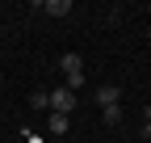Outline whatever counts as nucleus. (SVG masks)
Returning <instances> with one entry per match:
<instances>
[{
  "mask_svg": "<svg viewBox=\"0 0 151 143\" xmlns=\"http://www.w3.org/2000/svg\"><path fill=\"white\" fill-rule=\"evenodd\" d=\"M50 110H55V114H71V110H76V93H71L67 84H59V88L50 93Z\"/></svg>",
  "mask_w": 151,
  "mask_h": 143,
  "instance_id": "1",
  "label": "nucleus"
},
{
  "mask_svg": "<svg viewBox=\"0 0 151 143\" xmlns=\"http://www.w3.org/2000/svg\"><path fill=\"white\" fill-rule=\"evenodd\" d=\"M97 105H101V110L122 105V88H118V84H101V88H97Z\"/></svg>",
  "mask_w": 151,
  "mask_h": 143,
  "instance_id": "2",
  "label": "nucleus"
},
{
  "mask_svg": "<svg viewBox=\"0 0 151 143\" xmlns=\"http://www.w3.org/2000/svg\"><path fill=\"white\" fill-rule=\"evenodd\" d=\"M59 67H63V76H67V80H76V76H84V59L76 55V51H67V55L59 59Z\"/></svg>",
  "mask_w": 151,
  "mask_h": 143,
  "instance_id": "3",
  "label": "nucleus"
},
{
  "mask_svg": "<svg viewBox=\"0 0 151 143\" xmlns=\"http://www.w3.org/2000/svg\"><path fill=\"white\" fill-rule=\"evenodd\" d=\"M38 13H46V17H67V13H71V0H46V4H38Z\"/></svg>",
  "mask_w": 151,
  "mask_h": 143,
  "instance_id": "4",
  "label": "nucleus"
},
{
  "mask_svg": "<svg viewBox=\"0 0 151 143\" xmlns=\"http://www.w3.org/2000/svg\"><path fill=\"white\" fill-rule=\"evenodd\" d=\"M46 126H50V135H67L71 118H67V114H50V118H46Z\"/></svg>",
  "mask_w": 151,
  "mask_h": 143,
  "instance_id": "5",
  "label": "nucleus"
},
{
  "mask_svg": "<svg viewBox=\"0 0 151 143\" xmlns=\"http://www.w3.org/2000/svg\"><path fill=\"white\" fill-rule=\"evenodd\" d=\"M29 105H34V110H50V93H46V88L29 93Z\"/></svg>",
  "mask_w": 151,
  "mask_h": 143,
  "instance_id": "6",
  "label": "nucleus"
},
{
  "mask_svg": "<svg viewBox=\"0 0 151 143\" xmlns=\"http://www.w3.org/2000/svg\"><path fill=\"white\" fill-rule=\"evenodd\" d=\"M101 118H105V126H118V122H122V105H109Z\"/></svg>",
  "mask_w": 151,
  "mask_h": 143,
  "instance_id": "7",
  "label": "nucleus"
},
{
  "mask_svg": "<svg viewBox=\"0 0 151 143\" xmlns=\"http://www.w3.org/2000/svg\"><path fill=\"white\" fill-rule=\"evenodd\" d=\"M143 135L151 139V105H147V110H143Z\"/></svg>",
  "mask_w": 151,
  "mask_h": 143,
  "instance_id": "8",
  "label": "nucleus"
}]
</instances>
